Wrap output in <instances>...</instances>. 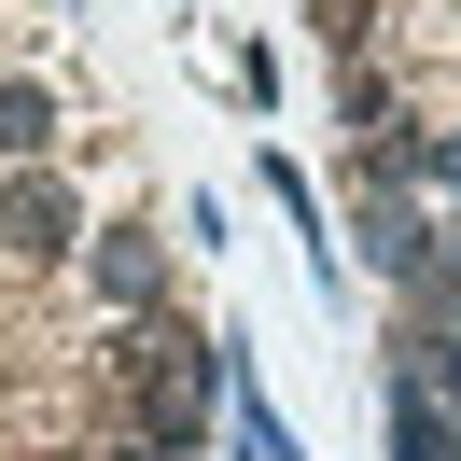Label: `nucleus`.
I'll list each match as a JSON object with an SVG mask.
<instances>
[{"mask_svg": "<svg viewBox=\"0 0 461 461\" xmlns=\"http://www.w3.org/2000/svg\"><path fill=\"white\" fill-rule=\"evenodd\" d=\"M0 238H14V252H70V196H57V182H14V196H0Z\"/></svg>", "mask_w": 461, "mask_h": 461, "instance_id": "nucleus-1", "label": "nucleus"}, {"mask_svg": "<svg viewBox=\"0 0 461 461\" xmlns=\"http://www.w3.org/2000/svg\"><path fill=\"white\" fill-rule=\"evenodd\" d=\"M98 294H113V308H154V294H168V266H154V238H98Z\"/></svg>", "mask_w": 461, "mask_h": 461, "instance_id": "nucleus-2", "label": "nucleus"}, {"mask_svg": "<svg viewBox=\"0 0 461 461\" xmlns=\"http://www.w3.org/2000/svg\"><path fill=\"white\" fill-rule=\"evenodd\" d=\"M42 140H57V126H42V85H14V70H0V154H14V168H29Z\"/></svg>", "mask_w": 461, "mask_h": 461, "instance_id": "nucleus-3", "label": "nucleus"}, {"mask_svg": "<svg viewBox=\"0 0 461 461\" xmlns=\"http://www.w3.org/2000/svg\"><path fill=\"white\" fill-rule=\"evenodd\" d=\"M420 168H433V182H447V196H461V140H433V154H420Z\"/></svg>", "mask_w": 461, "mask_h": 461, "instance_id": "nucleus-4", "label": "nucleus"}, {"mask_svg": "<svg viewBox=\"0 0 461 461\" xmlns=\"http://www.w3.org/2000/svg\"><path fill=\"white\" fill-rule=\"evenodd\" d=\"M433 364H447V405H461V336H447V349H433Z\"/></svg>", "mask_w": 461, "mask_h": 461, "instance_id": "nucleus-5", "label": "nucleus"}, {"mask_svg": "<svg viewBox=\"0 0 461 461\" xmlns=\"http://www.w3.org/2000/svg\"><path fill=\"white\" fill-rule=\"evenodd\" d=\"M113 461H154V447H113Z\"/></svg>", "mask_w": 461, "mask_h": 461, "instance_id": "nucleus-6", "label": "nucleus"}, {"mask_svg": "<svg viewBox=\"0 0 461 461\" xmlns=\"http://www.w3.org/2000/svg\"><path fill=\"white\" fill-rule=\"evenodd\" d=\"M447 461H461V447H447Z\"/></svg>", "mask_w": 461, "mask_h": 461, "instance_id": "nucleus-7", "label": "nucleus"}]
</instances>
